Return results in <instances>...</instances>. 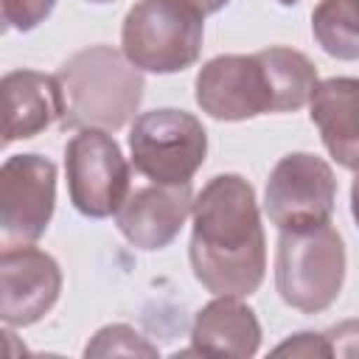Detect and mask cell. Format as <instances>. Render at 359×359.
<instances>
[{
	"instance_id": "obj_12",
	"label": "cell",
	"mask_w": 359,
	"mask_h": 359,
	"mask_svg": "<svg viewBox=\"0 0 359 359\" xmlns=\"http://www.w3.org/2000/svg\"><path fill=\"white\" fill-rule=\"evenodd\" d=\"M3 90V143L25 140L56 121L62 123L65 101L56 76L39 70H8L0 81Z\"/></svg>"
},
{
	"instance_id": "obj_23",
	"label": "cell",
	"mask_w": 359,
	"mask_h": 359,
	"mask_svg": "<svg viewBox=\"0 0 359 359\" xmlns=\"http://www.w3.org/2000/svg\"><path fill=\"white\" fill-rule=\"evenodd\" d=\"M90 3H112V0H90Z\"/></svg>"
},
{
	"instance_id": "obj_4",
	"label": "cell",
	"mask_w": 359,
	"mask_h": 359,
	"mask_svg": "<svg viewBox=\"0 0 359 359\" xmlns=\"http://www.w3.org/2000/svg\"><path fill=\"white\" fill-rule=\"evenodd\" d=\"M205 11L191 0H137L121 25V50L143 73H180L202 53Z\"/></svg>"
},
{
	"instance_id": "obj_7",
	"label": "cell",
	"mask_w": 359,
	"mask_h": 359,
	"mask_svg": "<svg viewBox=\"0 0 359 359\" xmlns=\"http://www.w3.org/2000/svg\"><path fill=\"white\" fill-rule=\"evenodd\" d=\"M65 174L70 202L87 219L115 216L129 196L132 168L107 129H79L67 140Z\"/></svg>"
},
{
	"instance_id": "obj_5",
	"label": "cell",
	"mask_w": 359,
	"mask_h": 359,
	"mask_svg": "<svg viewBox=\"0 0 359 359\" xmlns=\"http://www.w3.org/2000/svg\"><path fill=\"white\" fill-rule=\"evenodd\" d=\"M345 241L331 222L309 230H280L275 250V289L303 314L325 311L342 292Z\"/></svg>"
},
{
	"instance_id": "obj_10",
	"label": "cell",
	"mask_w": 359,
	"mask_h": 359,
	"mask_svg": "<svg viewBox=\"0 0 359 359\" xmlns=\"http://www.w3.org/2000/svg\"><path fill=\"white\" fill-rule=\"evenodd\" d=\"M62 294V269L39 247H6L0 252V317L6 328L39 323Z\"/></svg>"
},
{
	"instance_id": "obj_9",
	"label": "cell",
	"mask_w": 359,
	"mask_h": 359,
	"mask_svg": "<svg viewBox=\"0 0 359 359\" xmlns=\"http://www.w3.org/2000/svg\"><path fill=\"white\" fill-rule=\"evenodd\" d=\"M56 208V165L42 154H11L0 168V244L42 238Z\"/></svg>"
},
{
	"instance_id": "obj_22",
	"label": "cell",
	"mask_w": 359,
	"mask_h": 359,
	"mask_svg": "<svg viewBox=\"0 0 359 359\" xmlns=\"http://www.w3.org/2000/svg\"><path fill=\"white\" fill-rule=\"evenodd\" d=\"M278 3H280V6H297L300 0H278Z\"/></svg>"
},
{
	"instance_id": "obj_14",
	"label": "cell",
	"mask_w": 359,
	"mask_h": 359,
	"mask_svg": "<svg viewBox=\"0 0 359 359\" xmlns=\"http://www.w3.org/2000/svg\"><path fill=\"white\" fill-rule=\"evenodd\" d=\"M261 348V323L255 311L230 294H216L202 306L191 325V348L185 353L208 356H255Z\"/></svg>"
},
{
	"instance_id": "obj_18",
	"label": "cell",
	"mask_w": 359,
	"mask_h": 359,
	"mask_svg": "<svg viewBox=\"0 0 359 359\" xmlns=\"http://www.w3.org/2000/svg\"><path fill=\"white\" fill-rule=\"evenodd\" d=\"M272 353L275 356H283V353H292V356H331V345H328L325 334L300 331V334H292V339L280 342Z\"/></svg>"
},
{
	"instance_id": "obj_20",
	"label": "cell",
	"mask_w": 359,
	"mask_h": 359,
	"mask_svg": "<svg viewBox=\"0 0 359 359\" xmlns=\"http://www.w3.org/2000/svg\"><path fill=\"white\" fill-rule=\"evenodd\" d=\"M351 216H353V222L359 227V171H356L353 185H351Z\"/></svg>"
},
{
	"instance_id": "obj_11",
	"label": "cell",
	"mask_w": 359,
	"mask_h": 359,
	"mask_svg": "<svg viewBox=\"0 0 359 359\" xmlns=\"http://www.w3.org/2000/svg\"><path fill=\"white\" fill-rule=\"evenodd\" d=\"M191 208H194L191 182L182 185L151 182L146 188H135L126 196V202L115 213V224L132 247L154 252L168 247L180 236L185 219L191 216Z\"/></svg>"
},
{
	"instance_id": "obj_21",
	"label": "cell",
	"mask_w": 359,
	"mask_h": 359,
	"mask_svg": "<svg viewBox=\"0 0 359 359\" xmlns=\"http://www.w3.org/2000/svg\"><path fill=\"white\" fill-rule=\"evenodd\" d=\"M191 3H194V6H199L205 14H216V11H222L230 0H191Z\"/></svg>"
},
{
	"instance_id": "obj_1",
	"label": "cell",
	"mask_w": 359,
	"mask_h": 359,
	"mask_svg": "<svg viewBox=\"0 0 359 359\" xmlns=\"http://www.w3.org/2000/svg\"><path fill=\"white\" fill-rule=\"evenodd\" d=\"M188 258L210 294L250 297L266 275V236L255 188L241 174H216L194 196Z\"/></svg>"
},
{
	"instance_id": "obj_8",
	"label": "cell",
	"mask_w": 359,
	"mask_h": 359,
	"mask_svg": "<svg viewBox=\"0 0 359 359\" xmlns=\"http://www.w3.org/2000/svg\"><path fill=\"white\" fill-rule=\"evenodd\" d=\"M337 177L309 151H292L275 163L264 191V210L278 230H309L331 222Z\"/></svg>"
},
{
	"instance_id": "obj_3",
	"label": "cell",
	"mask_w": 359,
	"mask_h": 359,
	"mask_svg": "<svg viewBox=\"0 0 359 359\" xmlns=\"http://www.w3.org/2000/svg\"><path fill=\"white\" fill-rule=\"evenodd\" d=\"M70 129L115 132L129 123L143 98V70L112 45H90L76 50L56 73Z\"/></svg>"
},
{
	"instance_id": "obj_17",
	"label": "cell",
	"mask_w": 359,
	"mask_h": 359,
	"mask_svg": "<svg viewBox=\"0 0 359 359\" xmlns=\"http://www.w3.org/2000/svg\"><path fill=\"white\" fill-rule=\"evenodd\" d=\"M56 0H3V22L11 31H34L53 11Z\"/></svg>"
},
{
	"instance_id": "obj_13",
	"label": "cell",
	"mask_w": 359,
	"mask_h": 359,
	"mask_svg": "<svg viewBox=\"0 0 359 359\" xmlns=\"http://www.w3.org/2000/svg\"><path fill=\"white\" fill-rule=\"evenodd\" d=\"M309 118L320 129L325 151L348 171H359V79L331 76L317 81Z\"/></svg>"
},
{
	"instance_id": "obj_15",
	"label": "cell",
	"mask_w": 359,
	"mask_h": 359,
	"mask_svg": "<svg viewBox=\"0 0 359 359\" xmlns=\"http://www.w3.org/2000/svg\"><path fill=\"white\" fill-rule=\"evenodd\" d=\"M317 45L342 62L359 59V0H320L311 11Z\"/></svg>"
},
{
	"instance_id": "obj_2",
	"label": "cell",
	"mask_w": 359,
	"mask_h": 359,
	"mask_svg": "<svg viewBox=\"0 0 359 359\" xmlns=\"http://www.w3.org/2000/svg\"><path fill=\"white\" fill-rule=\"evenodd\" d=\"M317 81V67L306 53L275 45L250 56H213L196 73L194 98L216 121H250L306 107Z\"/></svg>"
},
{
	"instance_id": "obj_6",
	"label": "cell",
	"mask_w": 359,
	"mask_h": 359,
	"mask_svg": "<svg viewBox=\"0 0 359 359\" xmlns=\"http://www.w3.org/2000/svg\"><path fill=\"white\" fill-rule=\"evenodd\" d=\"M129 154L135 171L157 185L191 182L208 157V132L185 109L160 107L140 112L129 129Z\"/></svg>"
},
{
	"instance_id": "obj_19",
	"label": "cell",
	"mask_w": 359,
	"mask_h": 359,
	"mask_svg": "<svg viewBox=\"0 0 359 359\" xmlns=\"http://www.w3.org/2000/svg\"><path fill=\"white\" fill-rule=\"evenodd\" d=\"M325 339L331 345V356H359V320L337 323L325 331Z\"/></svg>"
},
{
	"instance_id": "obj_16",
	"label": "cell",
	"mask_w": 359,
	"mask_h": 359,
	"mask_svg": "<svg viewBox=\"0 0 359 359\" xmlns=\"http://www.w3.org/2000/svg\"><path fill=\"white\" fill-rule=\"evenodd\" d=\"M84 356H157V348L132 325L115 323L95 331V337L84 348Z\"/></svg>"
}]
</instances>
